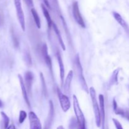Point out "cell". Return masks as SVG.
<instances>
[{
    "instance_id": "26",
    "label": "cell",
    "mask_w": 129,
    "mask_h": 129,
    "mask_svg": "<svg viewBox=\"0 0 129 129\" xmlns=\"http://www.w3.org/2000/svg\"><path fill=\"white\" fill-rule=\"evenodd\" d=\"M113 110H114L117 108V107H118V106H117V102H116L115 100V99L113 100Z\"/></svg>"
},
{
    "instance_id": "17",
    "label": "cell",
    "mask_w": 129,
    "mask_h": 129,
    "mask_svg": "<svg viewBox=\"0 0 129 129\" xmlns=\"http://www.w3.org/2000/svg\"><path fill=\"white\" fill-rule=\"evenodd\" d=\"M52 26L53 28H54V31H55V34H56L58 40H59V44L60 45V47H61V48L63 49V50H66L65 45H64V41H63V39H62V38L61 35H60V31H59V30L58 29L57 26V25H55L54 22H53Z\"/></svg>"
},
{
    "instance_id": "1",
    "label": "cell",
    "mask_w": 129,
    "mask_h": 129,
    "mask_svg": "<svg viewBox=\"0 0 129 129\" xmlns=\"http://www.w3.org/2000/svg\"><path fill=\"white\" fill-rule=\"evenodd\" d=\"M73 100L74 113H75L76 117L77 129H81L83 127H86L85 118H84L83 112L80 108L79 102H78L76 96L73 95Z\"/></svg>"
},
{
    "instance_id": "11",
    "label": "cell",
    "mask_w": 129,
    "mask_h": 129,
    "mask_svg": "<svg viewBox=\"0 0 129 129\" xmlns=\"http://www.w3.org/2000/svg\"><path fill=\"white\" fill-rule=\"evenodd\" d=\"M18 77L19 81H20V86H21V92H22V95H23V97L24 100L25 101V102H26L28 107H30V103L28 99V96L27 91H26V87H25L23 79L22 76H21L20 74H18Z\"/></svg>"
},
{
    "instance_id": "19",
    "label": "cell",
    "mask_w": 129,
    "mask_h": 129,
    "mask_svg": "<svg viewBox=\"0 0 129 129\" xmlns=\"http://www.w3.org/2000/svg\"><path fill=\"white\" fill-rule=\"evenodd\" d=\"M1 117H2L3 120V128L4 129H6L9 126V123H10V118L8 117L7 115L3 112H1Z\"/></svg>"
},
{
    "instance_id": "27",
    "label": "cell",
    "mask_w": 129,
    "mask_h": 129,
    "mask_svg": "<svg viewBox=\"0 0 129 129\" xmlns=\"http://www.w3.org/2000/svg\"><path fill=\"white\" fill-rule=\"evenodd\" d=\"M6 129H16V128H15V125H14L13 124H11V125H10V126H8V128Z\"/></svg>"
},
{
    "instance_id": "21",
    "label": "cell",
    "mask_w": 129,
    "mask_h": 129,
    "mask_svg": "<svg viewBox=\"0 0 129 129\" xmlns=\"http://www.w3.org/2000/svg\"><path fill=\"white\" fill-rule=\"evenodd\" d=\"M26 117H27V113L26 112L23 110H21L20 112V115H19V118H18V122L20 123H23L24 121L26 119Z\"/></svg>"
},
{
    "instance_id": "28",
    "label": "cell",
    "mask_w": 129,
    "mask_h": 129,
    "mask_svg": "<svg viewBox=\"0 0 129 129\" xmlns=\"http://www.w3.org/2000/svg\"><path fill=\"white\" fill-rule=\"evenodd\" d=\"M3 103L2 101L0 100V108H1V107H3Z\"/></svg>"
},
{
    "instance_id": "7",
    "label": "cell",
    "mask_w": 129,
    "mask_h": 129,
    "mask_svg": "<svg viewBox=\"0 0 129 129\" xmlns=\"http://www.w3.org/2000/svg\"><path fill=\"white\" fill-rule=\"evenodd\" d=\"M29 122H30V129H42L41 122L37 115L34 112H29Z\"/></svg>"
},
{
    "instance_id": "13",
    "label": "cell",
    "mask_w": 129,
    "mask_h": 129,
    "mask_svg": "<svg viewBox=\"0 0 129 129\" xmlns=\"http://www.w3.org/2000/svg\"><path fill=\"white\" fill-rule=\"evenodd\" d=\"M100 110L101 117H102V123L103 125V129L105 127V100L103 94L99 95Z\"/></svg>"
},
{
    "instance_id": "9",
    "label": "cell",
    "mask_w": 129,
    "mask_h": 129,
    "mask_svg": "<svg viewBox=\"0 0 129 129\" xmlns=\"http://www.w3.org/2000/svg\"><path fill=\"white\" fill-rule=\"evenodd\" d=\"M42 53L43 57L44 58L45 63H46L47 66H48L49 69H50V72L52 74V60L50 57L49 56L48 54V50H47V46L45 44L43 45L42 47Z\"/></svg>"
},
{
    "instance_id": "12",
    "label": "cell",
    "mask_w": 129,
    "mask_h": 129,
    "mask_svg": "<svg viewBox=\"0 0 129 129\" xmlns=\"http://www.w3.org/2000/svg\"><path fill=\"white\" fill-rule=\"evenodd\" d=\"M73 71L72 70H71L68 73V76H67L66 78L65 79V83H64V84L63 86V89H64V91L65 94H67L69 93V90H70L71 88V84L72 80H73Z\"/></svg>"
},
{
    "instance_id": "20",
    "label": "cell",
    "mask_w": 129,
    "mask_h": 129,
    "mask_svg": "<svg viewBox=\"0 0 129 129\" xmlns=\"http://www.w3.org/2000/svg\"><path fill=\"white\" fill-rule=\"evenodd\" d=\"M119 72V69H117L113 72V74L110 80V85H113V84H115L118 81V74Z\"/></svg>"
},
{
    "instance_id": "30",
    "label": "cell",
    "mask_w": 129,
    "mask_h": 129,
    "mask_svg": "<svg viewBox=\"0 0 129 129\" xmlns=\"http://www.w3.org/2000/svg\"><path fill=\"white\" fill-rule=\"evenodd\" d=\"M31 0H25V2H29V1H30Z\"/></svg>"
},
{
    "instance_id": "25",
    "label": "cell",
    "mask_w": 129,
    "mask_h": 129,
    "mask_svg": "<svg viewBox=\"0 0 129 129\" xmlns=\"http://www.w3.org/2000/svg\"><path fill=\"white\" fill-rule=\"evenodd\" d=\"M42 1H44V5H45L47 8H48L49 9L51 10V6H50V3H49V0H42Z\"/></svg>"
},
{
    "instance_id": "6",
    "label": "cell",
    "mask_w": 129,
    "mask_h": 129,
    "mask_svg": "<svg viewBox=\"0 0 129 129\" xmlns=\"http://www.w3.org/2000/svg\"><path fill=\"white\" fill-rule=\"evenodd\" d=\"M73 16H74V20H76L78 24L80 25L82 28H85V23L83 20V17L81 14L80 10L79 8V5L77 1L73 3Z\"/></svg>"
},
{
    "instance_id": "4",
    "label": "cell",
    "mask_w": 129,
    "mask_h": 129,
    "mask_svg": "<svg viewBox=\"0 0 129 129\" xmlns=\"http://www.w3.org/2000/svg\"><path fill=\"white\" fill-rule=\"evenodd\" d=\"M76 63L77 65V69L78 71V77H79V80L81 83L82 88L83 90L85 91L87 93H89V89H88V85L86 82L85 78H84L83 76V68H82L81 65L80 60H79V55H76Z\"/></svg>"
},
{
    "instance_id": "22",
    "label": "cell",
    "mask_w": 129,
    "mask_h": 129,
    "mask_svg": "<svg viewBox=\"0 0 129 129\" xmlns=\"http://www.w3.org/2000/svg\"><path fill=\"white\" fill-rule=\"evenodd\" d=\"M40 78H41L42 83V86H43V91H44V93L45 95L47 96V88H46V85H45V79H44V77L43 76L42 73H40Z\"/></svg>"
},
{
    "instance_id": "14",
    "label": "cell",
    "mask_w": 129,
    "mask_h": 129,
    "mask_svg": "<svg viewBox=\"0 0 129 129\" xmlns=\"http://www.w3.org/2000/svg\"><path fill=\"white\" fill-rule=\"evenodd\" d=\"M54 105H53L52 102L50 101L49 115H48V118L46 121V123H45V127H44V129H50V127L52 124V120H53V118H54Z\"/></svg>"
},
{
    "instance_id": "3",
    "label": "cell",
    "mask_w": 129,
    "mask_h": 129,
    "mask_svg": "<svg viewBox=\"0 0 129 129\" xmlns=\"http://www.w3.org/2000/svg\"><path fill=\"white\" fill-rule=\"evenodd\" d=\"M15 5L16 8V15H17L18 20L20 24L21 29L23 31L25 30V19L23 11L22 6H21V0H15Z\"/></svg>"
},
{
    "instance_id": "18",
    "label": "cell",
    "mask_w": 129,
    "mask_h": 129,
    "mask_svg": "<svg viewBox=\"0 0 129 129\" xmlns=\"http://www.w3.org/2000/svg\"><path fill=\"white\" fill-rule=\"evenodd\" d=\"M31 13L37 26L38 28H41V22H40V17H39L37 12V11L34 8H31Z\"/></svg>"
},
{
    "instance_id": "29",
    "label": "cell",
    "mask_w": 129,
    "mask_h": 129,
    "mask_svg": "<svg viewBox=\"0 0 129 129\" xmlns=\"http://www.w3.org/2000/svg\"><path fill=\"white\" fill-rule=\"evenodd\" d=\"M57 129H64V127H62V126L60 125V126H59V127H58L57 128Z\"/></svg>"
},
{
    "instance_id": "23",
    "label": "cell",
    "mask_w": 129,
    "mask_h": 129,
    "mask_svg": "<svg viewBox=\"0 0 129 129\" xmlns=\"http://www.w3.org/2000/svg\"><path fill=\"white\" fill-rule=\"evenodd\" d=\"M112 120H113V123H114V125H115V126L116 128L117 129H123V127H122V125H121V123H120V122L118 120L115 119V118H113V119H112Z\"/></svg>"
},
{
    "instance_id": "5",
    "label": "cell",
    "mask_w": 129,
    "mask_h": 129,
    "mask_svg": "<svg viewBox=\"0 0 129 129\" xmlns=\"http://www.w3.org/2000/svg\"><path fill=\"white\" fill-rule=\"evenodd\" d=\"M57 94L59 100L60 102V107H61L63 112H68L69 108H71V102L69 98L66 94L62 93V91L59 88H57Z\"/></svg>"
},
{
    "instance_id": "24",
    "label": "cell",
    "mask_w": 129,
    "mask_h": 129,
    "mask_svg": "<svg viewBox=\"0 0 129 129\" xmlns=\"http://www.w3.org/2000/svg\"><path fill=\"white\" fill-rule=\"evenodd\" d=\"M122 117L127 118V119L129 121V108H127V109L125 110L123 109V113Z\"/></svg>"
},
{
    "instance_id": "10",
    "label": "cell",
    "mask_w": 129,
    "mask_h": 129,
    "mask_svg": "<svg viewBox=\"0 0 129 129\" xmlns=\"http://www.w3.org/2000/svg\"><path fill=\"white\" fill-rule=\"evenodd\" d=\"M56 57L57 59L58 63H59V71H60V81H61V86H62L64 84V75H65V70H64V65L62 59L61 55L60 54V52L57 51L56 52Z\"/></svg>"
},
{
    "instance_id": "16",
    "label": "cell",
    "mask_w": 129,
    "mask_h": 129,
    "mask_svg": "<svg viewBox=\"0 0 129 129\" xmlns=\"http://www.w3.org/2000/svg\"><path fill=\"white\" fill-rule=\"evenodd\" d=\"M41 8H42V10L43 14H44V16H45V19H46L48 27H49V29H51L52 26L53 21H52V20L51 17H50V14H49L47 9L46 8V7H45V5H44V4H42Z\"/></svg>"
},
{
    "instance_id": "8",
    "label": "cell",
    "mask_w": 129,
    "mask_h": 129,
    "mask_svg": "<svg viewBox=\"0 0 129 129\" xmlns=\"http://www.w3.org/2000/svg\"><path fill=\"white\" fill-rule=\"evenodd\" d=\"M34 75L32 72L27 71L25 75V85L26 89L30 93L31 92V87H32L33 81H34Z\"/></svg>"
},
{
    "instance_id": "15",
    "label": "cell",
    "mask_w": 129,
    "mask_h": 129,
    "mask_svg": "<svg viewBox=\"0 0 129 129\" xmlns=\"http://www.w3.org/2000/svg\"><path fill=\"white\" fill-rule=\"evenodd\" d=\"M113 15L114 16L115 19L116 20V21L126 30L128 34H129V28L128 26V25L127 24V23L125 22L124 20L123 19V18L120 15L119 13H118L117 12H113Z\"/></svg>"
},
{
    "instance_id": "2",
    "label": "cell",
    "mask_w": 129,
    "mask_h": 129,
    "mask_svg": "<svg viewBox=\"0 0 129 129\" xmlns=\"http://www.w3.org/2000/svg\"><path fill=\"white\" fill-rule=\"evenodd\" d=\"M89 93L90 94L91 98L92 104H93V111H94V117H95L96 124L98 127H100L102 125V117H101L100 110L99 105L98 103V101L96 99V91L94 88L91 87L89 89Z\"/></svg>"
}]
</instances>
